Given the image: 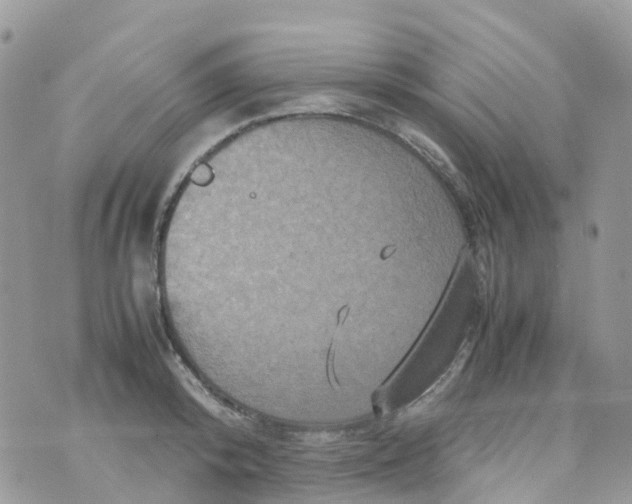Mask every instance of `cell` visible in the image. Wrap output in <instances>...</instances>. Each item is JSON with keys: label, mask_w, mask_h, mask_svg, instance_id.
Masks as SVG:
<instances>
[{"label": "cell", "mask_w": 632, "mask_h": 504, "mask_svg": "<svg viewBox=\"0 0 632 504\" xmlns=\"http://www.w3.org/2000/svg\"><path fill=\"white\" fill-rule=\"evenodd\" d=\"M472 347L473 338H465L447 371L427 391H425V393H423L414 402L409 404L405 408V412L412 413L413 411L421 409L432 402L461 370L470 354Z\"/></svg>", "instance_id": "cell-2"}, {"label": "cell", "mask_w": 632, "mask_h": 504, "mask_svg": "<svg viewBox=\"0 0 632 504\" xmlns=\"http://www.w3.org/2000/svg\"><path fill=\"white\" fill-rule=\"evenodd\" d=\"M390 133L402 140L448 179L458 180V171L446 152L410 122L398 116Z\"/></svg>", "instance_id": "cell-1"}]
</instances>
